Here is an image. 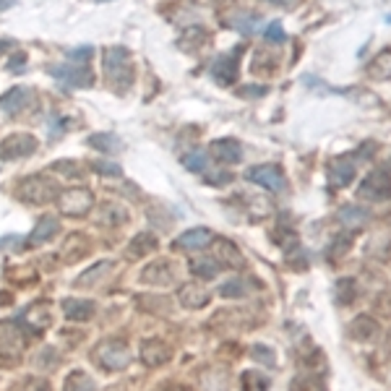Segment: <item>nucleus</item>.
I'll use <instances>...</instances> for the list:
<instances>
[{
  "label": "nucleus",
  "mask_w": 391,
  "mask_h": 391,
  "mask_svg": "<svg viewBox=\"0 0 391 391\" xmlns=\"http://www.w3.org/2000/svg\"><path fill=\"white\" fill-rule=\"evenodd\" d=\"M91 357H94L97 365L108 368V371H123V368H128V362H131V352H128L126 344L105 342L99 344V347H94Z\"/></svg>",
  "instance_id": "obj_4"
},
{
  "label": "nucleus",
  "mask_w": 391,
  "mask_h": 391,
  "mask_svg": "<svg viewBox=\"0 0 391 391\" xmlns=\"http://www.w3.org/2000/svg\"><path fill=\"white\" fill-rule=\"evenodd\" d=\"M165 391H188V389H186V386H167Z\"/></svg>",
  "instance_id": "obj_43"
},
{
  "label": "nucleus",
  "mask_w": 391,
  "mask_h": 391,
  "mask_svg": "<svg viewBox=\"0 0 391 391\" xmlns=\"http://www.w3.org/2000/svg\"><path fill=\"white\" fill-rule=\"evenodd\" d=\"M52 170H60V172H66V177H81V165H76V162H55L52 165Z\"/></svg>",
  "instance_id": "obj_37"
},
{
  "label": "nucleus",
  "mask_w": 391,
  "mask_h": 391,
  "mask_svg": "<svg viewBox=\"0 0 391 391\" xmlns=\"http://www.w3.org/2000/svg\"><path fill=\"white\" fill-rule=\"evenodd\" d=\"M243 381H245V386H248L251 391H266V389H269V378H266V376H261V373H256V371L245 373Z\"/></svg>",
  "instance_id": "obj_33"
},
{
  "label": "nucleus",
  "mask_w": 391,
  "mask_h": 391,
  "mask_svg": "<svg viewBox=\"0 0 391 391\" xmlns=\"http://www.w3.org/2000/svg\"><path fill=\"white\" fill-rule=\"evenodd\" d=\"M29 99H31V89L16 87L0 97V110H3L6 115H19L21 110L29 105Z\"/></svg>",
  "instance_id": "obj_13"
},
{
  "label": "nucleus",
  "mask_w": 391,
  "mask_h": 391,
  "mask_svg": "<svg viewBox=\"0 0 391 391\" xmlns=\"http://www.w3.org/2000/svg\"><path fill=\"white\" fill-rule=\"evenodd\" d=\"M212 154L225 165H237L243 159V147L235 138H216L212 141Z\"/></svg>",
  "instance_id": "obj_12"
},
{
  "label": "nucleus",
  "mask_w": 391,
  "mask_h": 391,
  "mask_svg": "<svg viewBox=\"0 0 391 391\" xmlns=\"http://www.w3.org/2000/svg\"><path fill=\"white\" fill-rule=\"evenodd\" d=\"M24 66H27V55H24V52H16V55L8 60V66H6V68H8L10 73H21Z\"/></svg>",
  "instance_id": "obj_40"
},
{
  "label": "nucleus",
  "mask_w": 391,
  "mask_h": 391,
  "mask_svg": "<svg viewBox=\"0 0 391 391\" xmlns=\"http://www.w3.org/2000/svg\"><path fill=\"white\" fill-rule=\"evenodd\" d=\"M21 391H47V386L39 381H27V386H24Z\"/></svg>",
  "instance_id": "obj_42"
},
{
  "label": "nucleus",
  "mask_w": 391,
  "mask_h": 391,
  "mask_svg": "<svg viewBox=\"0 0 391 391\" xmlns=\"http://www.w3.org/2000/svg\"><path fill=\"white\" fill-rule=\"evenodd\" d=\"M58 204L66 216H84L94 206V196L89 193L87 188H71V191L60 193Z\"/></svg>",
  "instance_id": "obj_6"
},
{
  "label": "nucleus",
  "mask_w": 391,
  "mask_h": 391,
  "mask_svg": "<svg viewBox=\"0 0 391 391\" xmlns=\"http://www.w3.org/2000/svg\"><path fill=\"white\" fill-rule=\"evenodd\" d=\"M214 258H219L222 264L233 266V269H240V266L245 264L243 253H240L230 240H214Z\"/></svg>",
  "instance_id": "obj_19"
},
{
  "label": "nucleus",
  "mask_w": 391,
  "mask_h": 391,
  "mask_svg": "<svg viewBox=\"0 0 391 391\" xmlns=\"http://www.w3.org/2000/svg\"><path fill=\"white\" fill-rule=\"evenodd\" d=\"M63 313H66V318L68 321H89L91 318V313H94V303L91 300H63Z\"/></svg>",
  "instance_id": "obj_18"
},
{
  "label": "nucleus",
  "mask_w": 391,
  "mask_h": 391,
  "mask_svg": "<svg viewBox=\"0 0 391 391\" xmlns=\"http://www.w3.org/2000/svg\"><path fill=\"white\" fill-rule=\"evenodd\" d=\"M183 165L191 172H206L209 170V154H204V152H191L188 156H183Z\"/></svg>",
  "instance_id": "obj_28"
},
{
  "label": "nucleus",
  "mask_w": 391,
  "mask_h": 391,
  "mask_svg": "<svg viewBox=\"0 0 391 391\" xmlns=\"http://www.w3.org/2000/svg\"><path fill=\"white\" fill-rule=\"evenodd\" d=\"M266 87H243V97H264Z\"/></svg>",
  "instance_id": "obj_41"
},
{
  "label": "nucleus",
  "mask_w": 391,
  "mask_h": 391,
  "mask_svg": "<svg viewBox=\"0 0 391 391\" xmlns=\"http://www.w3.org/2000/svg\"><path fill=\"white\" fill-rule=\"evenodd\" d=\"M350 245H352V237H350V235H339V240H337V243H334L332 248H329V256H332V261H334V258H339V256H342L344 251L350 248Z\"/></svg>",
  "instance_id": "obj_36"
},
{
  "label": "nucleus",
  "mask_w": 391,
  "mask_h": 391,
  "mask_svg": "<svg viewBox=\"0 0 391 391\" xmlns=\"http://www.w3.org/2000/svg\"><path fill=\"white\" fill-rule=\"evenodd\" d=\"M376 334H378L376 318H371V316H357V318H355V323H352V337H355L357 342H371Z\"/></svg>",
  "instance_id": "obj_21"
},
{
  "label": "nucleus",
  "mask_w": 391,
  "mask_h": 391,
  "mask_svg": "<svg viewBox=\"0 0 391 391\" xmlns=\"http://www.w3.org/2000/svg\"><path fill=\"white\" fill-rule=\"evenodd\" d=\"M389 342H391V337H389ZM389 347H391V344H389Z\"/></svg>",
  "instance_id": "obj_45"
},
{
  "label": "nucleus",
  "mask_w": 391,
  "mask_h": 391,
  "mask_svg": "<svg viewBox=\"0 0 391 391\" xmlns=\"http://www.w3.org/2000/svg\"><path fill=\"white\" fill-rule=\"evenodd\" d=\"M144 279L152 284H170L172 282V269L165 264V261H159V264H152L144 272Z\"/></svg>",
  "instance_id": "obj_26"
},
{
  "label": "nucleus",
  "mask_w": 391,
  "mask_h": 391,
  "mask_svg": "<svg viewBox=\"0 0 391 391\" xmlns=\"http://www.w3.org/2000/svg\"><path fill=\"white\" fill-rule=\"evenodd\" d=\"M264 37H266V42H272V45H284V42H287V34H284V29H282V24H279V21H272V24L266 27Z\"/></svg>",
  "instance_id": "obj_31"
},
{
  "label": "nucleus",
  "mask_w": 391,
  "mask_h": 391,
  "mask_svg": "<svg viewBox=\"0 0 391 391\" xmlns=\"http://www.w3.org/2000/svg\"><path fill=\"white\" fill-rule=\"evenodd\" d=\"M368 76H371L373 81H389L391 78V50H381V52L368 63Z\"/></svg>",
  "instance_id": "obj_20"
},
{
  "label": "nucleus",
  "mask_w": 391,
  "mask_h": 391,
  "mask_svg": "<svg viewBox=\"0 0 391 391\" xmlns=\"http://www.w3.org/2000/svg\"><path fill=\"white\" fill-rule=\"evenodd\" d=\"M91 55H94V47H73L68 52V60H76V63H87L89 58H91Z\"/></svg>",
  "instance_id": "obj_39"
},
{
  "label": "nucleus",
  "mask_w": 391,
  "mask_h": 391,
  "mask_svg": "<svg viewBox=\"0 0 391 391\" xmlns=\"http://www.w3.org/2000/svg\"><path fill=\"white\" fill-rule=\"evenodd\" d=\"M337 219L342 222L344 227H350V230H362V227L368 225V219H371V214L365 212V209H360V206L355 204H347L339 209V214H337Z\"/></svg>",
  "instance_id": "obj_16"
},
{
  "label": "nucleus",
  "mask_w": 391,
  "mask_h": 391,
  "mask_svg": "<svg viewBox=\"0 0 391 391\" xmlns=\"http://www.w3.org/2000/svg\"><path fill=\"white\" fill-rule=\"evenodd\" d=\"M60 230V222L55 216H42V222L34 227V233L29 235L31 237V245H39V243H47L50 237H55Z\"/></svg>",
  "instance_id": "obj_22"
},
{
  "label": "nucleus",
  "mask_w": 391,
  "mask_h": 391,
  "mask_svg": "<svg viewBox=\"0 0 391 391\" xmlns=\"http://www.w3.org/2000/svg\"><path fill=\"white\" fill-rule=\"evenodd\" d=\"M219 269H222V264L216 258H193L191 261V272L198 279H214L216 274H219Z\"/></svg>",
  "instance_id": "obj_24"
},
{
  "label": "nucleus",
  "mask_w": 391,
  "mask_h": 391,
  "mask_svg": "<svg viewBox=\"0 0 391 391\" xmlns=\"http://www.w3.org/2000/svg\"><path fill=\"white\" fill-rule=\"evenodd\" d=\"M102 214H110V216H105V219L112 222V225H120V222H126L128 219L126 212H123V209H115V206H105V209H102Z\"/></svg>",
  "instance_id": "obj_38"
},
{
  "label": "nucleus",
  "mask_w": 391,
  "mask_h": 391,
  "mask_svg": "<svg viewBox=\"0 0 391 391\" xmlns=\"http://www.w3.org/2000/svg\"><path fill=\"white\" fill-rule=\"evenodd\" d=\"M91 170H97L99 175H108V177H120V175H123L120 165H115V162H108V159H97V162H91Z\"/></svg>",
  "instance_id": "obj_32"
},
{
  "label": "nucleus",
  "mask_w": 391,
  "mask_h": 391,
  "mask_svg": "<svg viewBox=\"0 0 391 391\" xmlns=\"http://www.w3.org/2000/svg\"><path fill=\"white\" fill-rule=\"evenodd\" d=\"M154 248H156L154 237H152V235L141 233V235H136V237H133V243L128 245V256H131V258H141V256L152 253Z\"/></svg>",
  "instance_id": "obj_25"
},
{
  "label": "nucleus",
  "mask_w": 391,
  "mask_h": 391,
  "mask_svg": "<svg viewBox=\"0 0 391 391\" xmlns=\"http://www.w3.org/2000/svg\"><path fill=\"white\" fill-rule=\"evenodd\" d=\"M240 55H243V47H235L233 55H222V58L214 60L212 76H214L216 84H222V87L235 84V78H237V66H240Z\"/></svg>",
  "instance_id": "obj_9"
},
{
  "label": "nucleus",
  "mask_w": 391,
  "mask_h": 391,
  "mask_svg": "<svg viewBox=\"0 0 391 391\" xmlns=\"http://www.w3.org/2000/svg\"><path fill=\"white\" fill-rule=\"evenodd\" d=\"M334 293H337V300H339L342 305L352 303V300H355V295H357L355 279H350V276H344V279H339V282H337V287H334Z\"/></svg>",
  "instance_id": "obj_27"
},
{
  "label": "nucleus",
  "mask_w": 391,
  "mask_h": 391,
  "mask_svg": "<svg viewBox=\"0 0 391 391\" xmlns=\"http://www.w3.org/2000/svg\"><path fill=\"white\" fill-rule=\"evenodd\" d=\"M245 177H248L251 183H256V186L272 191V193H282L284 188H287L282 167H276V165H256L245 172Z\"/></svg>",
  "instance_id": "obj_5"
},
{
  "label": "nucleus",
  "mask_w": 391,
  "mask_h": 391,
  "mask_svg": "<svg viewBox=\"0 0 391 391\" xmlns=\"http://www.w3.org/2000/svg\"><path fill=\"white\" fill-rule=\"evenodd\" d=\"M24 350V334L16 323H0V352L3 355H19Z\"/></svg>",
  "instance_id": "obj_10"
},
{
  "label": "nucleus",
  "mask_w": 391,
  "mask_h": 391,
  "mask_svg": "<svg viewBox=\"0 0 391 391\" xmlns=\"http://www.w3.org/2000/svg\"><path fill=\"white\" fill-rule=\"evenodd\" d=\"M219 295H222V297H230V300H235V297H243V295H245V284L240 282V279H230L227 284H222V287H219Z\"/></svg>",
  "instance_id": "obj_34"
},
{
  "label": "nucleus",
  "mask_w": 391,
  "mask_h": 391,
  "mask_svg": "<svg viewBox=\"0 0 391 391\" xmlns=\"http://www.w3.org/2000/svg\"><path fill=\"white\" fill-rule=\"evenodd\" d=\"M34 149H37V138L31 133H10L8 138L0 141V159L13 162V159L34 154Z\"/></svg>",
  "instance_id": "obj_7"
},
{
  "label": "nucleus",
  "mask_w": 391,
  "mask_h": 391,
  "mask_svg": "<svg viewBox=\"0 0 391 391\" xmlns=\"http://www.w3.org/2000/svg\"><path fill=\"white\" fill-rule=\"evenodd\" d=\"M357 198H362V201H386V198H391L389 170H383V167L371 170L357 188Z\"/></svg>",
  "instance_id": "obj_2"
},
{
  "label": "nucleus",
  "mask_w": 391,
  "mask_h": 391,
  "mask_svg": "<svg viewBox=\"0 0 391 391\" xmlns=\"http://www.w3.org/2000/svg\"><path fill=\"white\" fill-rule=\"evenodd\" d=\"M258 24H261V19H258V16H251V13H245V16H235L233 19V27H237L243 34H253V31L258 29Z\"/></svg>",
  "instance_id": "obj_30"
},
{
  "label": "nucleus",
  "mask_w": 391,
  "mask_h": 391,
  "mask_svg": "<svg viewBox=\"0 0 391 391\" xmlns=\"http://www.w3.org/2000/svg\"><path fill=\"white\" fill-rule=\"evenodd\" d=\"M89 147L102 152V154H112V152L123 149V141L115 133H94V136H89Z\"/></svg>",
  "instance_id": "obj_23"
},
{
  "label": "nucleus",
  "mask_w": 391,
  "mask_h": 391,
  "mask_svg": "<svg viewBox=\"0 0 391 391\" xmlns=\"http://www.w3.org/2000/svg\"><path fill=\"white\" fill-rule=\"evenodd\" d=\"M355 170H357V159L352 156H337L332 162V186L344 188L355 180Z\"/></svg>",
  "instance_id": "obj_11"
},
{
  "label": "nucleus",
  "mask_w": 391,
  "mask_h": 391,
  "mask_svg": "<svg viewBox=\"0 0 391 391\" xmlns=\"http://www.w3.org/2000/svg\"><path fill=\"white\" fill-rule=\"evenodd\" d=\"M386 21H391V16H386Z\"/></svg>",
  "instance_id": "obj_44"
},
{
  "label": "nucleus",
  "mask_w": 391,
  "mask_h": 391,
  "mask_svg": "<svg viewBox=\"0 0 391 391\" xmlns=\"http://www.w3.org/2000/svg\"><path fill=\"white\" fill-rule=\"evenodd\" d=\"M170 355H172V350H170V344L162 342V339H149V342H144V347H141V357H144L147 365H162V362L170 360Z\"/></svg>",
  "instance_id": "obj_15"
},
{
  "label": "nucleus",
  "mask_w": 391,
  "mask_h": 391,
  "mask_svg": "<svg viewBox=\"0 0 391 391\" xmlns=\"http://www.w3.org/2000/svg\"><path fill=\"white\" fill-rule=\"evenodd\" d=\"M251 355H253L258 362H264V365H272L274 362V352L269 350V347H264V344H253V347H251Z\"/></svg>",
  "instance_id": "obj_35"
},
{
  "label": "nucleus",
  "mask_w": 391,
  "mask_h": 391,
  "mask_svg": "<svg viewBox=\"0 0 391 391\" xmlns=\"http://www.w3.org/2000/svg\"><path fill=\"white\" fill-rule=\"evenodd\" d=\"M52 196H58V188L50 177L29 175L19 183V198H24L27 204H47Z\"/></svg>",
  "instance_id": "obj_3"
},
{
  "label": "nucleus",
  "mask_w": 391,
  "mask_h": 391,
  "mask_svg": "<svg viewBox=\"0 0 391 391\" xmlns=\"http://www.w3.org/2000/svg\"><path fill=\"white\" fill-rule=\"evenodd\" d=\"M66 391H94V383H91V378L84 376V373H73V376H68Z\"/></svg>",
  "instance_id": "obj_29"
},
{
  "label": "nucleus",
  "mask_w": 391,
  "mask_h": 391,
  "mask_svg": "<svg viewBox=\"0 0 391 391\" xmlns=\"http://www.w3.org/2000/svg\"><path fill=\"white\" fill-rule=\"evenodd\" d=\"M50 76L58 78L60 84L68 89H81L94 84L91 71L84 68V66H50Z\"/></svg>",
  "instance_id": "obj_8"
},
{
  "label": "nucleus",
  "mask_w": 391,
  "mask_h": 391,
  "mask_svg": "<svg viewBox=\"0 0 391 391\" xmlns=\"http://www.w3.org/2000/svg\"><path fill=\"white\" fill-rule=\"evenodd\" d=\"M180 303L186 305V308H193V311L196 308H204V305L209 303V293L196 282L183 284V287H180Z\"/></svg>",
  "instance_id": "obj_17"
},
{
  "label": "nucleus",
  "mask_w": 391,
  "mask_h": 391,
  "mask_svg": "<svg viewBox=\"0 0 391 391\" xmlns=\"http://www.w3.org/2000/svg\"><path fill=\"white\" fill-rule=\"evenodd\" d=\"M102 71H105V78L108 84L115 91H126V89L133 87V60H131V52L126 47H110L105 50L102 55Z\"/></svg>",
  "instance_id": "obj_1"
},
{
  "label": "nucleus",
  "mask_w": 391,
  "mask_h": 391,
  "mask_svg": "<svg viewBox=\"0 0 391 391\" xmlns=\"http://www.w3.org/2000/svg\"><path fill=\"white\" fill-rule=\"evenodd\" d=\"M212 243H214V235L206 227H193L177 237V248H186V251H198V248H206Z\"/></svg>",
  "instance_id": "obj_14"
}]
</instances>
